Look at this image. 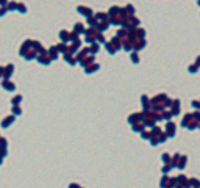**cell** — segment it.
Returning a JSON list of instances; mask_svg holds the SVG:
<instances>
[{
  "label": "cell",
  "mask_w": 200,
  "mask_h": 188,
  "mask_svg": "<svg viewBox=\"0 0 200 188\" xmlns=\"http://www.w3.org/2000/svg\"><path fill=\"white\" fill-rule=\"evenodd\" d=\"M3 88H5V90H14V85L13 83H11V82H5V83H3Z\"/></svg>",
  "instance_id": "1"
},
{
  "label": "cell",
  "mask_w": 200,
  "mask_h": 188,
  "mask_svg": "<svg viewBox=\"0 0 200 188\" xmlns=\"http://www.w3.org/2000/svg\"><path fill=\"white\" fill-rule=\"evenodd\" d=\"M11 122H13V118H11V116H9V118H7V119H3V127H8V124H11Z\"/></svg>",
  "instance_id": "2"
},
{
  "label": "cell",
  "mask_w": 200,
  "mask_h": 188,
  "mask_svg": "<svg viewBox=\"0 0 200 188\" xmlns=\"http://www.w3.org/2000/svg\"><path fill=\"white\" fill-rule=\"evenodd\" d=\"M78 11H81V14H86V16H89L91 14V11L88 9V8H83V7H80L78 8Z\"/></svg>",
  "instance_id": "3"
},
{
  "label": "cell",
  "mask_w": 200,
  "mask_h": 188,
  "mask_svg": "<svg viewBox=\"0 0 200 188\" xmlns=\"http://www.w3.org/2000/svg\"><path fill=\"white\" fill-rule=\"evenodd\" d=\"M17 9H19V11H22V13H25V11H27L25 5H22V3H17Z\"/></svg>",
  "instance_id": "4"
},
{
  "label": "cell",
  "mask_w": 200,
  "mask_h": 188,
  "mask_svg": "<svg viewBox=\"0 0 200 188\" xmlns=\"http://www.w3.org/2000/svg\"><path fill=\"white\" fill-rule=\"evenodd\" d=\"M7 11H8V7H2V8H0V16H3Z\"/></svg>",
  "instance_id": "5"
},
{
  "label": "cell",
  "mask_w": 200,
  "mask_h": 188,
  "mask_svg": "<svg viewBox=\"0 0 200 188\" xmlns=\"http://www.w3.org/2000/svg\"><path fill=\"white\" fill-rule=\"evenodd\" d=\"M0 5H2V7H7L8 2H7V0H0Z\"/></svg>",
  "instance_id": "6"
}]
</instances>
